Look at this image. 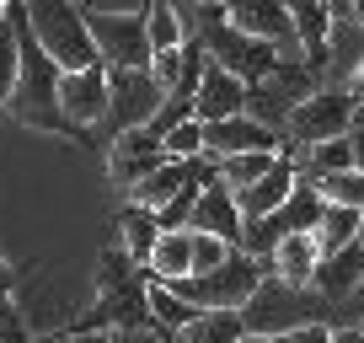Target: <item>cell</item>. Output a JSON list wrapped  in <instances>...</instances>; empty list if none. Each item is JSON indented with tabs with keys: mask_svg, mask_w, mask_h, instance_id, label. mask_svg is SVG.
<instances>
[{
	"mask_svg": "<svg viewBox=\"0 0 364 343\" xmlns=\"http://www.w3.org/2000/svg\"><path fill=\"white\" fill-rule=\"evenodd\" d=\"M11 16H16V48H22V65H16V92H11V118L22 129H38V134H65L75 139L80 129L59 113V70L54 59L38 48V38L27 33V6L11 0Z\"/></svg>",
	"mask_w": 364,
	"mask_h": 343,
	"instance_id": "obj_1",
	"label": "cell"
},
{
	"mask_svg": "<svg viewBox=\"0 0 364 343\" xmlns=\"http://www.w3.org/2000/svg\"><path fill=\"white\" fill-rule=\"evenodd\" d=\"M27 33H33L38 48L54 59L59 75H75V70L102 65V54H97V43H91V27H86V16H80V6L38 0V6H27Z\"/></svg>",
	"mask_w": 364,
	"mask_h": 343,
	"instance_id": "obj_2",
	"label": "cell"
},
{
	"mask_svg": "<svg viewBox=\"0 0 364 343\" xmlns=\"http://www.w3.org/2000/svg\"><path fill=\"white\" fill-rule=\"evenodd\" d=\"M268 263H252L247 252H230V263H220L215 274H193V279H177L166 285L177 300H188L193 311H241L252 295H257Z\"/></svg>",
	"mask_w": 364,
	"mask_h": 343,
	"instance_id": "obj_3",
	"label": "cell"
},
{
	"mask_svg": "<svg viewBox=\"0 0 364 343\" xmlns=\"http://www.w3.org/2000/svg\"><path fill=\"white\" fill-rule=\"evenodd\" d=\"M91 27V43L102 54V70H150V38H145V6L118 11V6H80Z\"/></svg>",
	"mask_w": 364,
	"mask_h": 343,
	"instance_id": "obj_4",
	"label": "cell"
},
{
	"mask_svg": "<svg viewBox=\"0 0 364 343\" xmlns=\"http://www.w3.org/2000/svg\"><path fill=\"white\" fill-rule=\"evenodd\" d=\"M311 92H321L316 75H311L300 59H295V65H284V59H279V65H273V75H262L257 86H247V118H257L262 129H273V134H279V129L289 124V113H295Z\"/></svg>",
	"mask_w": 364,
	"mask_h": 343,
	"instance_id": "obj_5",
	"label": "cell"
},
{
	"mask_svg": "<svg viewBox=\"0 0 364 343\" xmlns=\"http://www.w3.org/2000/svg\"><path fill=\"white\" fill-rule=\"evenodd\" d=\"M353 118H359V102H353V92H332V86H321V92H311L306 102L289 113L284 139H289V145H300V150L327 145V139H343V134H348Z\"/></svg>",
	"mask_w": 364,
	"mask_h": 343,
	"instance_id": "obj_6",
	"label": "cell"
},
{
	"mask_svg": "<svg viewBox=\"0 0 364 343\" xmlns=\"http://www.w3.org/2000/svg\"><path fill=\"white\" fill-rule=\"evenodd\" d=\"M161 102L166 92L150 80V70H107V118L118 124V134L145 129L161 113Z\"/></svg>",
	"mask_w": 364,
	"mask_h": 343,
	"instance_id": "obj_7",
	"label": "cell"
},
{
	"mask_svg": "<svg viewBox=\"0 0 364 343\" xmlns=\"http://www.w3.org/2000/svg\"><path fill=\"white\" fill-rule=\"evenodd\" d=\"M306 322H311V317L300 311V290L279 285V279H268V274H262L257 295L241 306V327L257 332V338H284V332L306 327Z\"/></svg>",
	"mask_w": 364,
	"mask_h": 343,
	"instance_id": "obj_8",
	"label": "cell"
},
{
	"mask_svg": "<svg viewBox=\"0 0 364 343\" xmlns=\"http://www.w3.org/2000/svg\"><path fill=\"white\" fill-rule=\"evenodd\" d=\"M225 22L236 27L252 43L279 48L284 65H295V22H289V6H273V0H241V6H225Z\"/></svg>",
	"mask_w": 364,
	"mask_h": 343,
	"instance_id": "obj_9",
	"label": "cell"
},
{
	"mask_svg": "<svg viewBox=\"0 0 364 343\" xmlns=\"http://www.w3.org/2000/svg\"><path fill=\"white\" fill-rule=\"evenodd\" d=\"M284 150V134L262 129L257 118H225V124H204V156L230 161V156H279Z\"/></svg>",
	"mask_w": 364,
	"mask_h": 343,
	"instance_id": "obj_10",
	"label": "cell"
},
{
	"mask_svg": "<svg viewBox=\"0 0 364 343\" xmlns=\"http://www.w3.org/2000/svg\"><path fill=\"white\" fill-rule=\"evenodd\" d=\"M332 11V33H327V75H332V92H348L353 75L364 70V27L353 22V0L343 6H327Z\"/></svg>",
	"mask_w": 364,
	"mask_h": 343,
	"instance_id": "obj_11",
	"label": "cell"
},
{
	"mask_svg": "<svg viewBox=\"0 0 364 343\" xmlns=\"http://www.w3.org/2000/svg\"><path fill=\"white\" fill-rule=\"evenodd\" d=\"M166 167V150H161V139L150 134V129H129V134L113 139V150H107V172H113V183L124 188H139L150 177V172Z\"/></svg>",
	"mask_w": 364,
	"mask_h": 343,
	"instance_id": "obj_12",
	"label": "cell"
},
{
	"mask_svg": "<svg viewBox=\"0 0 364 343\" xmlns=\"http://www.w3.org/2000/svg\"><path fill=\"white\" fill-rule=\"evenodd\" d=\"M59 113L75 129L107 118V70L91 65V70H75V75H59Z\"/></svg>",
	"mask_w": 364,
	"mask_h": 343,
	"instance_id": "obj_13",
	"label": "cell"
},
{
	"mask_svg": "<svg viewBox=\"0 0 364 343\" xmlns=\"http://www.w3.org/2000/svg\"><path fill=\"white\" fill-rule=\"evenodd\" d=\"M188 231H198V236H215V241H225L230 252H241V209H236V194H230L225 183H209V188H198V204H193V226Z\"/></svg>",
	"mask_w": 364,
	"mask_h": 343,
	"instance_id": "obj_14",
	"label": "cell"
},
{
	"mask_svg": "<svg viewBox=\"0 0 364 343\" xmlns=\"http://www.w3.org/2000/svg\"><path fill=\"white\" fill-rule=\"evenodd\" d=\"M241 113H247V86L230 70L204 65V80L193 92V118L198 124H225V118H241Z\"/></svg>",
	"mask_w": 364,
	"mask_h": 343,
	"instance_id": "obj_15",
	"label": "cell"
},
{
	"mask_svg": "<svg viewBox=\"0 0 364 343\" xmlns=\"http://www.w3.org/2000/svg\"><path fill=\"white\" fill-rule=\"evenodd\" d=\"M295 183H300V177H295V161H289L284 150H279V161H273V172H268V177H257L252 188H241V194H236L241 226H252V220H268L273 209H279L289 194H295Z\"/></svg>",
	"mask_w": 364,
	"mask_h": 343,
	"instance_id": "obj_16",
	"label": "cell"
},
{
	"mask_svg": "<svg viewBox=\"0 0 364 343\" xmlns=\"http://www.w3.org/2000/svg\"><path fill=\"white\" fill-rule=\"evenodd\" d=\"M289 22H295V43H300V65L316 75L327 70V33H332V11L316 6V0H300L289 6Z\"/></svg>",
	"mask_w": 364,
	"mask_h": 343,
	"instance_id": "obj_17",
	"label": "cell"
},
{
	"mask_svg": "<svg viewBox=\"0 0 364 343\" xmlns=\"http://www.w3.org/2000/svg\"><path fill=\"white\" fill-rule=\"evenodd\" d=\"M316 263H321L316 236H284L268 258V279H279V285H289V290H311Z\"/></svg>",
	"mask_w": 364,
	"mask_h": 343,
	"instance_id": "obj_18",
	"label": "cell"
},
{
	"mask_svg": "<svg viewBox=\"0 0 364 343\" xmlns=\"http://www.w3.org/2000/svg\"><path fill=\"white\" fill-rule=\"evenodd\" d=\"M359 285H364V247H359V241H353V247H343V252H332V258H321L316 274H311V290H316V295H327V300L353 295Z\"/></svg>",
	"mask_w": 364,
	"mask_h": 343,
	"instance_id": "obj_19",
	"label": "cell"
},
{
	"mask_svg": "<svg viewBox=\"0 0 364 343\" xmlns=\"http://www.w3.org/2000/svg\"><path fill=\"white\" fill-rule=\"evenodd\" d=\"M145 268H150L156 285H177V279H188V274H193V231H171V236H161Z\"/></svg>",
	"mask_w": 364,
	"mask_h": 343,
	"instance_id": "obj_20",
	"label": "cell"
},
{
	"mask_svg": "<svg viewBox=\"0 0 364 343\" xmlns=\"http://www.w3.org/2000/svg\"><path fill=\"white\" fill-rule=\"evenodd\" d=\"M188 183H193V177H188V167H182V161H166V167L150 172L139 188H129V204H139V209H150V215H161V209H166Z\"/></svg>",
	"mask_w": 364,
	"mask_h": 343,
	"instance_id": "obj_21",
	"label": "cell"
},
{
	"mask_svg": "<svg viewBox=\"0 0 364 343\" xmlns=\"http://www.w3.org/2000/svg\"><path fill=\"white\" fill-rule=\"evenodd\" d=\"M145 317H150V327H156L161 338H166V332H171V338H177V332L188 327V322H193L198 311L188 306V300H177V295H171L166 285H156V279H145Z\"/></svg>",
	"mask_w": 364,
	"mask_h": 343,
	"instance_id": "obj_22",
	"label": "cell"
},
{
	"mask_svg": "<svg viewBox=\"0 0 364 343\" xmlns=\"http://www.w3.org/2000/svg\"><path fill=\"white\" fill-rule=\"evenodd\" d=\"M118 231H124V258H129V263H150V252H156V241H161L156 215H150V209H139V204H124Z\"/></svg>",
	"mask_w": 364,
	"mask_h": 343,
	"instance_id": "obj_23",
	"label": "cell"
},
{
	"mask_svg": "<svg viewBox=\"0 0 364 343\" xmlns=\"http://www.w3.org/2000/svg\"><path fill=\"white\" fill-rule=\"evenodd\" d=\"M241 338H247L241 311H198L171 343H241Z\"/></svg>",
	"mask_w": 364,
	"mask_h": 343,
	"instance_id": "obj_24",
	"label": "cell"
},
{
	"mask_svg": "<svg viewBox=\"0 0 364 343\" xmlns=\"http://www.w3.org/2000/svg\"><path fill=\"white\" fill-rule=\"evenodd\" d=\"M359 209H343V204H327L321 209V226H316V247H321V258H332V252H343V247H353L359 241Z\"/></svg>",
	"mask_w": 364,
	"mask_h": 343,
	"instance_id": "obj_25",
	"label": "cell"
},
{
	"mask_svg": "<svg viewBox=\"0 0 364 343\" xmlns=\"http://www.w3.org/2000/svg\"><path fill=\"white\" fill-rule=\"evenodd\" d=\"M145 38H150V54H177L188 43L182 11L177 6H145Z\"/></svg>",
	"mask_w": 364,
	"mask_h": 343,
	"instance_id": "obj_26",
	"label": "cell"
},
{
	"mask_svg": "<svg viewBox=\"0 0 364 343\" xmlns=\"http://www.w3.org/2000/svg\"><path fill=\"white\" fill-rule=\"evenodd\" d=\"M16 65H22V48H16V16H11V6H6V16H0V107L11 102V92H16Z\"/></svg>",
	"mask_w": 364,
	"mask_h": 343,
	"instance_id": "obj_27",
	"label": "cell"
},
{
	"mask_svg": "<svg viewBox=\"0 0 364 343\" xmlns=\"http://www.w3.org/2000/svg\"><path fill=\"white\" fill-rule=\"evenodd\" d=\"M273 161L279 156H230V161H220V183H225L230 194H241V188H252L257 177H268Z\"/></svg>",
	"mask_w": 364,
	"mask_h": 343,
	"instance_id": "obj_28",
	"label": "cell"
},
{
	"mask_svg": "<svg viewBox=\"0 0 364 343\" xmlns=\"http://www.w3.org/2000/svg\"><path fill=\"white\" fill-rule=\"evenodd\" d=\"M161 150H166V161H182V167H188V161H198V156H204V124H198V118L177 124L166 139H161Z\"/></svg>",
	"mask_w": 364,
	"mask_h": 343,
	"instance_id": "obj_29",
	"label": "cell"
},
{
	"mask_svg": "<svg viewBox=\"0 0 364 343\" xmlns=\"http://www.w3.org/2000/svg\"><path fill=\"white\" fill-rule=\"evenodd\" d=\"M316 194L327 199V204H343V209H359V215H364V172L327 177V183H316Z\"/></svg>",
	"mask_w": 364,
	"mask_h": 343,
	"instance_id": "obj_30",
	"label": "cell"
},
{
	"mask_svg": "<svg viewBox=\"0 0 364 343\" xmlns=\"http://www.w3.org/2000/svg\"><path fill=\"white\" fill-rule=\"evenodd\" d=\"M193 204H198V188L188 183V188H182V194H177V199H171V204L156 215L161 236H171V231H188V226H193Z\"/></svg>",
	"mask_w": 364,
	"mask_h": 343,
	"instance_id": "obj_31",
	"label": "cell"
},
{
	"mask_svg": "<svg viewBox=\"0 0 364 343\" xmlns=\"http://www.w3.org/2000/svg\"><path fill=\"white\" fill-rule=\"evenodd\" d=\"M188 118H193V102H188V97H166V102H161V113L150 118L145 129H150L156 139H166L171 129H177V124H188Z\"/></svg>",
	"mask_w": 364,
	"mask_h": 343,
	"instance_id": "obj_32",
	"label": "cell"
},
{
	"mask_svg": "<svg viewBox=\"0 0 364 343\" xmlns=\"http://www.w3.org/2000/svg\"><path fill=\"white\" fill-rule=\"evenodd\" d=\"M220 263H230V247L225 241H215V236H198L193 231V274H215ZM188 274V279H193Z\"/></svg>",
	"mask_w": 364,
	"mask_h": 343,
	"instance_id": "obj_33",
	"label": "cell"
},
{
	"mask_svg": "<svg viewBox=\"0 0 364 343\" xmlns=\"http://www.w3.org/2000/svg\"><path fill=\"white\" fill-rule=\"evenodd\" d=\"M0 343H33V332H27L22 311H16L11 290H0Z\"/></svg>",
	"mask_w": 364,
	"mask_h": 343,
	"instance_id": "obj_34",
	"label": "cell"
},
{
	"mask_svg": "<svg viewBox=\"0 0 364 343\" xmlns=\"http://www.w3.org/2000/svg\"><path fill=\"white\" fill-rule=\"evenodd\" d=\"M273 343H332V327L327 322H306V327L284 332V338H273Z\"/></svg>",
	"mask_w": 364,
	"mask_h": 343,
	"instance_id": "obj_35",
	"label": "cell"
},
{
	"mask_svg": "<svg viewBox=\"0 0 364 343\" xmlns=\"http://www.w3.org/2000/svg\"><path fill=\"white\" fill-rule=\"evenodd\" d=\"M348 150H353V172H364V124L348 129Z\"/></svg>",
	"mask_w": 364,
	"mask_h": 343,
	"instance_id": "obj_36",
	"label": "cell"
},
{
	"mask_svg": "<svg viewBox=\"0 0 364 343\" xmlns=\"http://www.w3.org/2000/svg\"><path fill=\"white\" fill-rule=\"evenodd\" d=\"M70 338H75V343H118L107 327H86V332H70Z\"/></svg>",
	"mask_w": 364,
	"mask_h": 343,
	"instance_id": "obj_37",
	"label": "cell"
},
{
	"mask_svg": "<svg viewBox=\"0 0 364 343\" xmlns=\"http://www.w3.org/2000/svg\"><path fill=\"white\" fill-rule=\"evenodd\" d=\"M332 343H364V332L359 327H338V332H332Z\"/></svg>",
	"mask_w": 364,
	"mask_h": 343,
	"instance_id": "obj_38",
	"label": "cell"
},
{
	"mask_svg": "<svg viewBox=\"0 0 364 343\" xmlns=\"http://www.w3.org/2000/svg\"><path fill=\"white\" fill-rule=\"evenodd\" d=\"M348 92H353V102H364V70L353 75V86H348Z\"/></svg>",
	"mask_w": 364,
	"mask_h": 343,
	"instance_id": "obj_39",
	"label": "cell"
},
{
	"mask_svg": "<svg viewBox=\"0 0 364 343\" xmlns=\"http://www.w3.org/2000/svg\"><path fill=\"white\" fill-rule=\"evenodd\" d=\"M33 343H75L70 332H48V338H33Z\"/></svg>",
	"mask_w": 364,
	"mask_h": 343,
	"instance_id": "obj_40",
	"label": "cell"
},
{
	"mask_svg": "<svg viewBox=\"0 0 364 343\" xmlns=\"http://www.w3.org/2000/svg\"><path fill=\"white\" fill-rule=\"evenodd\" d=\"M0 290H11V268H6V258H0Z\"/></svg>",
	"mask_w": 364,
	"mask_h": 343,
	"instance_id": "obj_41",
	"label": "cell"
},
{
	"mask_svg": "<svg viewBox=\"0 0 364 343\" xmlns=\"http://www.w3.org/2000/svg\"><path fill=\"white\" fill-rule=\"evenodd\" d=\"M353 22H359V27H364V0H353Z\"/></svg>",
	"mask_w": 364,
	"mask_h": 343,
	"instance_id": "obj_42",
	"label": "cell"
},
{
	"mask_svg": "<svg viewBox=\"0 0 364 343\" xmlns=\"http://www.w3.org/2000/svg\"><path fill=\"white\" fill-rule=\"evenodd\" d=\"M241 343H273V338H257V332H247V338H241Z\"/></svg>",
	"mask_w": 364,
	"mask_h": 343,
	"instance_id": "obj_43",
	"label": "cell"
},
{
	"mask_svg": "<svg viewBox=\"0 0 364 343\" xmlns=\"http://www.w3.org/2000/svg\"><path fill=\"white\" fill-rule=\"evenodd\" d=\"M353 124H364V102H359V118H353Z\"/></svg>",
	"mask_w": 364,
	"mask_h": 343,
	"instance_id": "obj_44",
	"label": "cell"
},
{
	"mask_svg": "<svg viewBox=\"0 0 364 343\" xmlns=\"http://www.w3.org/2000/svg\"><path fill=\"white\" fill-rule=\"evenodd\" d=\"M359 247H364V220H359Z\"/></svg>",
	"mask_w": 364,
	"mask_h": 343,
	"instance_id": "obj_45",
	"label": "cell"
},
{
	"mask_svg": "<svg viewBox=\"0 0 364 343\" xmlns=\"http://www.w3.org/2000/svg\"><path fill=\"white\" fill-rule=\"evenodd\" d=\"M0 16H6V6H0Z\"/></svg>",
	"mask_w": 364,
	"mask_h": 343,
	"instance_id": "obj_46",
	"label": "cell"
},
{
	"mask_svg": "<svg viewBox=\"0 0 364 343\" xmlns=\"http://www.w3.org/2000/svg\"><path fill=\"white\" fill-rule=\"evenodd\" d=\"M359 332H364V327H359Z\"/></svg>",
	"mask_w": 364,
	"mask_h": 343,
	"instance_id": "obj_47",
	"label": "cell"
}]
</instances>
